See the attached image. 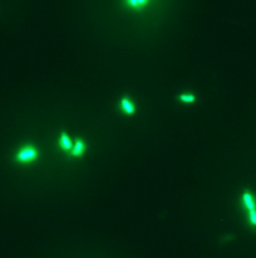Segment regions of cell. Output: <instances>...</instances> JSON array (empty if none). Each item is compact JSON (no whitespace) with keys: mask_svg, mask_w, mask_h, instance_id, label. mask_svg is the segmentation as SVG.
<instances>
[{"mask_svg":"<svg viewBox=\"0 0 256 258\" xmlns=\"http://www.w3.org/2000/svg\"><path fill=\"white\" fill-rule=\"evenodd\" d=\"M238 204L246 224L251 229H256V193L251 189H243L238 197Z\"/></svg>","mask_w":256,"mask_h":258,"instance_id":"obj_1","label":"cell"},{"mask_svg":"<svg viewBox=\"0 0 256 258\" xmlns=\"http://www.w3.org/2000/svg\"><path fill=\"white\" fill-rule=\"evenodd\" d=\"M58 146L59 149H61L63 153H67L69 154V151H71L72 146H73V143H74V139H72L71 136L68 135L67 133H62L61 135H59L58 138Z\"/></svg>","mask_w":256,"mask_h":258,"instance_id":"obj_6","label":"cell"},{"mask_svg":"<svg viewBox=\"0 0 256 258\" xmlns=\"http://www.w3.org/2000/svg\"><path fill=\"white\" fill-rule=\"evenodd\" d=\"M119 110L123 115L126 116H133L136 113V103L130 96H124L119 100L118 102Z\"/></svg>","mask_w":256,"mask_h":258,"instance_id":"obj_3","label":"cell"},{"mask_svg":"<svg viewBox=\"0 0 256 258\" xmlns=\"http://www.w3.org/2000/svg\"><path fill=\"white\" fill-rule=\"evenodd\" d=\"M87 151V143L83 140V139H74V143H73V146H72L71 151H69L68 155L71 156V158H76V159H79L82 158V156L86 154Z\"/></svg>","mask_w":256,"mask_h":258,"instance_id":"obj_4","label":"cell"},{"mask_svg":"<svg viewBox=\"0 0 256 258\" xmlns=\"http://www.w3.org/2000/svg\"><path fill=\"white\" fill-rule=\"evenodd\" d=\"M177 100L182 105H192L196 102V95L193 92H182L178 95Z\"/></svg>","mask_w":256,"mask_h":258,"instance_id":"obj_7","label":"cell"},{"mask_svg":"<svg viewBox=\"0 0 256 258\" xmlns=\"http://www.w3.org/2000/svg\"><path fill=\"white\" fill-rule=\"evenodd\" d=\"M152 0H123V4L126 8L133 12H141L147 8Z\"/></svg>","mask_w":256,"mask_h":258,"instance_id":"obj_5","label":"cell"},{"mask_svg":"<svg viewBox=\"0 0 256 258\" xmlns=\"http://www.w3.org/2000/svg\"><path fill=\"white\" fill-rule=\"evenodd\" d=\"M39 156H41V150L36 145L26 144V145L18 149V151L14 155V160L21 165H29V164L36 163Z\"/></svg>","mask_w":256,"mask_h":258,"instance_id":"obj_2","label":"cell"}]
</instances>
